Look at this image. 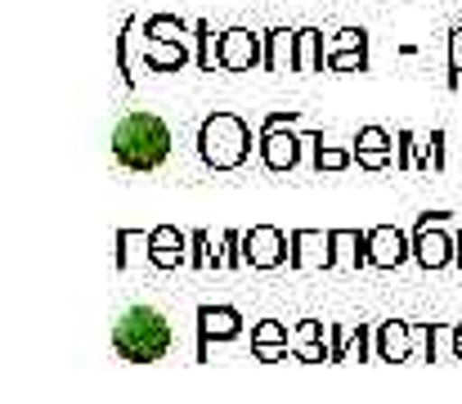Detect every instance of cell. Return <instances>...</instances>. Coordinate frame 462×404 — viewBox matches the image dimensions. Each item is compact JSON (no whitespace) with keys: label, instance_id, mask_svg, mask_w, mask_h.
Wrapping results in <instances>:
<instances>
[{"label":"cell","instance_id":"16","mask_svg":"<svg viewBox=\"0 0 462 404\" xmlns=\"http://www.w3.org/2000/svg\"><path fill=\"white\" fill-rule=\"evenodd\" d=\"M265 72H297V32L292 27L265 32Z\"/></svg>","mask_w":462,"mask_h":404},{"label":"cell","instance_id":"13","mask_svg":"<svg viewBox=\"0 0 462 404\" xmlns=\"http://www.w3.org/2000/svg\"><path fill=\"white\" fill-rule=\"evenodd\" d=\"M198 63V54H189V41H157V36H144V68L149 72H180Z\"/></svg>","mask_w":462,"mask_h":404},{"label":"cell","instance_id":"12","mask_svg":"<svg viewBox=\"0 0 462 404\" xmlns=\"http://www.w3.org/2000/svg\"><path fill=\"white\" fill-rule=\"evenodd\" d=\"M292 266L328 269L332 266V234H323V230H297L292 234Z\"/></svg>","mask_w":462,"mask_h":404},{"label":"cell","instance_id":"35","mask_svg":"<svg viewBox=\"0 0 462 404\" xmlns=\"http://www.w3.org/2000/svg\"><path fill=\"white\" fill-rule=\"evenodd\" d=\"M391 157H395V153H359L355 162H359L364 171H386V166H391Z\"/></svg>","mask_w":462,"mask_h":404},{"label":"cell","instance_id":"39","mask_svg":"<svg viewBox=\"0 0 462 404\" xmlns=\"http://www.w3.org/2000/svg\"><path fill=\"white\" fill-rule=\"evenodd\" d=\"M454 266L462 269V230H454Z\"/></svg>","mask_w":462,"mask_h":404},{"label":"cell","instance_id":"29","mask_svg":"<svg viewBox=\"0 0 462 404\" xmlns=\"http://www.w3.org/2000/svg\"><path fill=\"white\" fill-rule=\"evenodd\" d=\"M355 162V148H332V144H319L314 153V171H346Z\"/></svg>","mask_w":462,"mask_h":404},{"label":"cell","instance_id":"21","mask_svg":"<svg viewBox=\"0 0 462 404\" xmlns=\"http://www.w3.org/2000/svg\"><path fill=\"white\" fill-rule=\"evenodd\" d=\"M140 257L149 261V234L144 230H117V269H131Z\"/></svg>","mask_w":462,"mask_h":404},{"label":"cell","instance_id":"7","mask_svg":"<svg viewBox=\"0 0 462 404\" xmlns=\"http://www.w3.org/2000/svg\"><path fill=\"white\" fill-rule=\"evenodd\" d=\"M332 364H346V360H377V328L373 324H337L332 328Z\"/></svg>","mask_w":462,"mask_h":404},{"label":"cell","instance_id":"28","mask_svg":"<svg viewBox=\"0 0 462 404\" xmlns=\"http://www.w3.org/2000/svg\"><path fill=\"white\" fill-rule=\"evenodd\" d=\"M359 153H395V139L382 131V127H364V131L355 135V157Z\"/></svg>","mask_w":462,"mask_h":404},{"label":"cell","instance_id":"26","mask_svg":"<svg viewBox=\"0 0 462 404\" xmlns=\"http://www.w3.org/2000/svg\"><path fill=\"white\" fill-rule=\"evenodd\" d=\"M436 360V324H413V355L409 364H431Z\"/></svg>","mask_w":462,"mask_h":404},{"label":"cell","instance_id":"31","mask_svg":"<svg viewBox=\"0 0 462 404\" xmlns=\"http://www.w3.org/2000/svg\"><path fill=\"white\" fill-rule=\"evenodd\" d=\"M395 166L400 171H418V135L413 131L395 135Z\"/></svg>","mask_w":462,"mask_h":404},{"label":"cell","instance_id":"6","mask_svg":"<svg viewBox=\"0 0 462 404\" xmlns=\"http://www.w3.org/2000/svg\"><path fill=\"white\" fill-rule=\"evenodd\" d=\"M243 257L252 269H279L283 261H292V239H283V230L274 225H256L243 234Z\"/></svg>","mask_w":462,"mask_h":404},{"label":"cell","instance_id":"20","mask_svg":"<svg viewBox=\"0 0 462 404\" xmlns=\"http://www.w3.org/2000/svg\"><path fill=\"white\" fill-rule=\"evenodd\" d=\"M193 41H198V68L202 72H216L220 68V36H216V27L207 18L193 23Z\"/></svg>","mask_w":462,"mask_h":404},{"label":"cell","instance_id":"33","mask_svg":"<svg viewBox=\"0 0 462 404\" xmlns=\"http://www.w3.org/2000/svg\"><path fill=\"white\" fill-rule=\"evenodd\" d=\"M449 90H458V81H462V27H454L449 32Z\"/></svg>","mask_w":462,"mask_h":404},{"label":"cell","instance_id":"5","mask_svg":"<svg viewBox=\"0 0 462 404\" xmlns=\"http://www.w3.org/2000/svg\"><path fill=\"white\" fill-rule=\"evenodd\" d=\"M220 68H225V72L265 68V36H256V32H247V27L220 32Z\"/></svg>","mask_w":462,"mask_h":404},{"label":"cell","instance_id":"30","mask_svg":"<svg viewBox=\"0 0 462 404\" xmlns=\"http://www.w3.org/2000/svg\"><path fill=\"white\" fill-rule=\"evenodd\" d=\"M131 36H135V18L122 23V36H117V72L126 86H135V72H131Z\"/></svg>","mask_w":462,"mask_h":404},{"label":"cell","instance_id":"2","mask_svg":"<svg viewBox=\"0 0 462 404\" xmlns=\"http://www.w3.org/2000/svg\"><path fill=\"white\" fill-rule=\"evenodd\" d=\"M113 351L126 364H157L171 351V324L157 305H131L113 328Z\"/></svg>","mask_w":462,"mask_h":404},{"label":"cell","instance_id":"9","mask_svg":"<svg viewBox=\"0 0 462 404\" xmlns=\"http://www.w3.org/2000/svg\"><path fill=\"white\" fill-rule=\"evenodd\" d=\"M413 261L422 269H449L454 266V234L445 225H431V230H413Z\"/></svg>","mask_w":462,"mask_h":404},{"label":"cell","instance_id":"22","mask_svg":"<svg viewBox=\"0 0 462 404\" xmlns=\"http://www.w3.org/2000/svg\"><path fill=\"white\" fill-rule=\"evenodd\" d=\"M350 50H368V32L364 27H341V32L323 36V59L328 54H350Z\"/></svg>","mask_w":462,"mask_h":404},{"label":"cell","instance_id":"11","mask_svg":"<svg viewBox=\"0 0 462 404\" xmlns=\"http://www.w3.org/2000/svg\"><path fill=\"white\" fill-rule=\"evenodd\" d=\"M301 148H306V139L292 131H270L261 135V162L270 166V171H292L297 162H301Z\"/></svg>","mask_w":462,"mask_h":404},{"label":"cell","instance_id":"32","mask_svg":"<svg viewBox=\"0 0 462 404\" xmlns=\"http://www.w3.org/2000/svg\"><path fill=\"white\" fill-rule=\"evenodd\" d=\"M323 63H328V72H364V68H368V50H350V54H328Z\"/></svg>","mask_w":462,"mask_h":404},{"label":"cell","instance_id":"14","mask_svg":"<svg viewBox=\"0 0 462 404\" xmlns=\"http://www.w3.org/2000/svg\"><path fill=\"white\" fill-rule=\"evenodd\" d=\"M409 355H413V324H404V319L377 324V360L409 364Z\"/></svg>","mask_w":462,"mask_h":404},{"label":"cell","instance_id":"24","mask_svg":"<svg viewBox=\"0 0 462 404\" xmlns=\"http://www.w3.org/2000/svg\"><path fill=\"white\" fill-rule=\"evenodd\" d=\"M418 171H445V131L418 139Z\"/></svg>","mask_w":462,"mask_h":404},{"label":"cell","instance_id":"19","mask_svg":"<svg viewBox=\"0 0 462 404\" xmlns=\"http://www.w3.org/2000/svg\"><path fill=\"white\" fill-rule=\"evenodd\" d=\"M288 342H292V328L279 324V319H261L252 328V355H261V351H292Z\"/></svg>","mask_w":462,"mask_h":404},{"label":"cell","instance_id":"34","mask_svg":"<svg viewBox=\"0 0 462 404\" xmlns=\"http://www.w3.org/2000/svg\"><path fill=\"white\" fill-rule=\"evenodd\" d=\"M301 117V108H283V113H270L265 122H261V135H270V131H288L292 122Z\"/></svg>","mask_w":462,"mask_h":404},{"label":"cell","instance_id":"17","mask_svg":"<svg viewBox=\"0 0 462 404\" xmlns=\"http://www.w3.org/2000/svg\"><path fill=\"white\" fill-rule=\"evenodd\" d=\"M328 234H332V266L341 269L368 266V234H359V230H328Z\"/></svg>","mask_w":462,"mask_h":404},{"label":"cell","instance_id":"8","mask_svg":"<svg viewBox=\"0 0 462 404\" xmlns=\"http://www.w3.org/2000/svg\"><path fill=\"white\" fill-rule=\"evenodd\" d=\"M413 257V239L395 225H377L368 230V266L377 269H400L404 261Z\"/></svg>","mask_w":462,"mask_h":404},{"label":"cell","instance_id":"15","mask_svg":"<svg viewBox=\"0 0 462 404\" xmlns=\"http://www.w3.org/2000/svg\"><path fill=\"white\" fill-rule=\"evenodd\" d=\"M292 355L301 360V364H332V351H323V324L319 319H301V324H292Z\"/></svg>","mask_w":462,"mask_h":404},{"label":"cell","instance_id":"25","mask_svg":"<svg viewBox=\"0 0 462 404\" xmlns=\"http://www.w3.org/2000/svg\"><path fill=\"white\" fill-rule=\"evenodd\" d=\"M247 257H243V234L238 230H225L220 234V252H216V269H243Z\"/></svg>","mask_w":462,"mask_h":404},{"label":"cell","instance_id":"4","mask_svg":"<svg viewBox=\"0 0 462 404\" xmlns=\"http://www.w3.org/2000/svg\"><path fill=\"white\" fill-rule=\"evenodd\" d=\"M243 333V315L234 305H198V364L211 360V342H234Z\"/></svg>","mask_w":462,"mask_h":404},{"label":"cell","instance_id":"37","mask_svg":"<svg viewBox=\"0 0 462 404\" xmlns=\"http://www.w3.org/2000/svg\"><path fill=\"white\" fill-rule=\"evenodd\" d=\"M449 355L454 360V328H436V360Z\"/></svg>","mask_w":462,"mask_h":404},{"label":"cell","instance_id":"36","mask_svg":"<svg viewBox=\"0 0 462 404\" xmlns=\"http://www.w3.org/2000/svg\"><path fill=\"white\" fill-rule=\"evenodd\" d=\"M449 221H454V211H422L413 221V230H431V225H449Z\"/></svg>","mask_w":462,"mask_h":404},{"label":"cell","instance_id":"3","mask_svg":"<svg viewBox=\"0 0 462 404\" xmlns=\"http://www.w3.org/2000/svg\"><path fill=\"white\" fill-rule=\"evenodd\" d=\"M198 157L211 171H238L252 157V131L238 113H211L198 131Z\"/></svg>","mask_w":462,"mask_h":404},{"label":"cell","instance_id":"18","mask_svg":"<svg viewBox=\"0 0 462 404\" xmlns=\"http://www.w3.org/2000/svg\"><path fill=\"white\" fill-rule=\"evenodd\" d=\"M323 32L319 27H297V72H323Z\"/></svg>","mask_w":462,"mask_h":404},{"label":"cell","instance_id":"23","mask_svg":"<svg viewBox=\"0 0 462 404\" xmlns=\"http://www.w3.org/2000/svg\"><path fill=\"white\" fill-rule=\"evenodd\" d=\"M189 23L184 18H175V14H153L149 23H144V36H157V41H189Z\"/></svg>","mask_w":462,"mask_h":404},{"label":"cell","instance_id":"1","mask_svg":"<svg viewBox=\"0 0 462 404\" xmlns=\"http://www.w3.org/2000/svg\"><path fill=\"white\" fill-rule=\"evenodd\" d=\"M113 157L126 171H157L171 157V127L157 113H131L113 131Z\"/></svg>","mask_w":462,"mask_h":404},{"label":"cell","instance_id":"10","mask_svg":"<svg viewBox=\"0 0 462 404\" xmlns=\"http://www.w3.org/2000/svg\"><path fill=\"white\" fill-rule=\"evenodd\" d=\"M149 261H153L157 269L189 266V234H180L175 225H157V230H149Z\"/></svg>","mask_w":462,"mask_h":404},{"label":"cell","instance_id":"27","mask_svg":"<svg viewBox=\"0 0 462 404\" xmlns=\"http://www.w3.org/2000/svg\"><path fill=\"white\" fill-rule=\"evenodd\" d=\"M216 239L207 234V230H198V234H189V266L193 269H216Z\"/></svg>","mask_w":462,"mask_h":404},{"label":"cell","instance_id":"38","mask_svg":"<svg viewBox=\"0 0 462 404\" xmlns=\"http://www.w3.org/2000/svg\"><path fill=\"white\" fill-rule=\"evenodd\" d=\"M454 360L462 364V324H454Z\"/></svg>","mask_w":462,"mask_h":404}]
</instances>
